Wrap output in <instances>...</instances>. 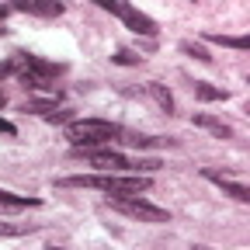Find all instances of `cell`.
<instances>
[{
  "label": "cell",
  "mask_w": 250,
  "mask_h": 250,
  "mask_svg": "<svg viewBox=\"0 0 250 250\" xmlns=\"http://www.w3.org/2000/svg\"><path fill=\"white\" fill-rule=\"evenodd\" d=\"M59 188H98V191L111 198H139L149 191V177L143 174H73V177H59Z\"/></svg>",
  "instance_id": "6da1fadb"
},
{
  "label": "cell",
  "mask_w": 250,
  "mask_h": 250,
  "mask_svg": "<svg viewBox=\"0 0 250 250\" xmlns=\"http://www.w3.org/2000/svg\"><path fill=\"white\" fill-rule=\"evenodd\" d=\"M7 62H11V70L18 73L21 87H28V90L52 87L56 77L66 73V66H59V62H49V59H39V56H28V52H14Z\"/></svg>",
  "instance_id": "7a4b0ae2"
},
{
  "label": "cell",
  "mask_w": 250,
  "mask_h": 250,
  "mask_svg": "<svg viewBox=\"0 0 250 250\" xmlns=\"http://www.w3.org/2000/svg\"><path fill=\"white\" fill-rule=\"evenodd\" d=\"M118 136H122V129L104 118H77L66 125V139L73 143V149H98L101 143H111Z\"/></svg>",
  "instance_id": "3957f363"
},
{
  "label": "cell",
  "mask_w": 250,
  "mask_h": 250,
  "mask_svg": "<svg viewBox=\"0 0 250 250\" xmlns=\"http://www.w3.org/2000/svg\"><path fill=\"white\" fill-rule=\"evenodd\" d=\"M108 205L129 219H139V223H170V212L146 198H108Z\"/></svg>",
  "instance_id": "277c9868"
},
{
  "label": "cell",
  "mask_w": 250,
  "mask_h": 250,
  "mask_svg": "<svg viewBox=\"0 0 250 250\" xmlns=\"http://www.w3.org/2000/svg\"><path fill=\"white\" fill-rule=\"evenodd\" d=\"M101 7L108 11V14H115V18H122L125 21V28H132L136 35H156V21L149 18V14H143L139 7H132V4H118V0H101Z\"/></svg>",
  "instance_id": "5b68a950"
},
{
  "label": "cell",
  "mask_w": 250,
  "mask_h": 250,
  "mask_svg": "<svg viewBox=\"0 0 250 250\" xmlns=\"http://www.w3.org/2000/svg\"><path fill=\"white\" fill-rule=\"evenodd\" d=\"M77 156H83V160L90 167H98L104 174H115V170H129V156H122L115 149H73Z\"/></svg>",
  "instance_id": "8992f818"
},
{
  "label": "cell",
  "mask_w": 250,
  "mask_h": 250,
  "mask_svg": "<svg viewBox=\"0 0 250 250\" xmlns=\"http://www.w3.org/2000/svg\"><path fill=\"white\" fill-rule=\"evenodd\" d=\"M14 11L35 14V18H59L66 7H62L59 0H14Z\"/></svg>",
  "instance_id": "52a82bcc"
},
{
  "label": "cell",
  "mask_w": 250,
  "mask_h": 250,
  "mask_svg": "<svg viewBox=\"0 0 250 250\" xmlns=\"http://www.w3.org/2000/svg\"><path fill=\"white\" fill-rule=\"evenodd\" d=\"M202 177H205V181H212V184H219L229 198H236V202H250L247 184H240V181H233V177H226V174H219V170H202Z\"/></svg>",
  "instance_id": "ba28073f"
},
{
  "label": "cell",
  "mask_w": 250,
  "mask_h": 250,
  "mask_svg": "<svg viewBox=\"0 0 250 250\" xmlns=\"http://www.w3.org/2000/svg\"><path fill=\"white\" fill-rule=\"evenodd\" d=\"M191 122L198 125V129H208V132H212V136H219V139H233V129H229L223 118H215V115H195Z\"/></svg>",
  "instance_id": "9c48e42d"
},
{
  "label": "cell",
  "mask_w": 250,
  "mask_h": 250,
  "mask_svg": "<svg viewBox=\"0 0 250 250\" xmlns=\"http://www.w3.org/2000/svg\"><path fill=\"white\" fill-rule=\"evenodd\" d=\"M146 94L160 104V111H167V115H174V98H170V90L164 87V83H156V80H149L146 83Z\"/></svg>",
  "instance_id": "30bf717a"
},
{
  "label": "cell",
  "mask_w": 250,
  "mask_h": 250,
  "mask_svg": "<svg viewBox=\"0 0 250 250\" xmlns=\"http://www.w3.org/2000/svg\"><path fill=\"white\" fill-rule=\"evenodd\" d=\"M39 205V198H28V195H14V191H0V208L18 212V208H31Z\"/></svg>",
  "instance_id": "8fae6325"
},
{
  "label": "cell",
  "mask_w": 250,
  "mask_h": 250,
  "mask_svg": "<svg viewBox=\"0 0 250 250\" xmlns=\"http://www.w3.org/2000/svg\"><path fill=\"white\" fill-rule=\"evenodd\" d=\"M195 98H198V101H226L229 94H226L223 87H212V83H202V80H198V83H195Z\"/></svg>",
  "instance_id": "7c38bea8"
},
{
  "label": "cell",
  "mask_w": 250,
  "mask_h": 250,
  "mask_svg": "<svg viewBox=\"0 0 250 250\" xmlns=\"http://www.w3.org/2000/svg\"><path fill=\"white\" fill-rule=\"evenodd\" d=\"M208 42L229 45V49H247V39H243V35H208Z\"/></svg>",
  "instance_id": "4fadbf2b"
},
{
  "label": "cell",
  "mask_w": 250,
  "mask_h": 250,
  "mask_svg": "<svg viewBox=\"0 0 250 250\" xmlns=\"http://www.w3.org/2000/svg\"><path fill=\"white\" fill-rule=\"evenodd\" d=\"M181 49L188 52V56H195L198 62H212V56L205 52V45H198V42H181Z\"/></svg>",
  "instance_id": "5bb4252c"
},
{
  "label": "cell",
  "mask_w": 250,
  "mask_h": 250,
  "mask_svg": "<svg viewBox=\"0 0 250 250\" xmlns=\"http://www.w3.org/2000/svg\"><path fill=\"white\" fill-rule=\"evenodd\" d=\"M115 62H122V66H139L143 62V56H136V52H129V49H122L118 56H111Z\"/></svg>",
  "instance_id": "9a60e30c"
},
{
  "label": "cell",
  "mask_w": 250,
  "mask_h": 250,
  "mask_svg": "<svg viewBox=\"0 0 250 250\" xmlns=\"http://www.w3.org/2000/svg\"><path fill=\"white\" fill-rule=\"evenodd\" d=\"M31 233V226H11V223H0V236H21Z\"/></svg>",
  "instance_id": "2e32d148"
},
{
  "label": "cell",
  "mask_w": 250,
  "mask_h": 250,
  "mask_svg": "<svg viewBox=\"0 0 250 250\" xmlns=\"http://www.w3.org/2000/svg\"><path fill=\"white\" fill-rule=\"evenodd\" d=\"M0 132H4V136H18V125L7 122V118H0Z\"/></svg>",
  "instance_id": "e0dca14e"
},
{
  "label": "cell",
  "mask_w": 250,
  "mask_h": 250,
  "mask_svg": "<svg viewBox=\"0 0 250 250\" xmlns=\"http://www.w3.org/2000/svg\"><path fill=\"white\" fill-rule=\"evenodd\" d=\"M4 18H7V7H0V35H4Z\"/></svg>",
  "instance_id": "ac0fdd59"
},
{
  "label": "cell",
  "mask_w": 250,
  "mask_h": 250,
  "mask_svg": "<svg viewBox=\"0 0 250 250\" xmlns=\"http://www.w3.org/2000/svg\"><path fill=\"white\" fill-rule=\"evenodd\" d=\"M4 104H7V98H4V94H0V108H4Z\"/></svg>",
  "instance_id": "d6986e66"
},
{
  "label": "cell",
  "mask_w": 250,
  "mask_h": 250,
  "mask_svg": "<svg viewBox=\"0 0 250 250\" xmlns=\"http://www.w3.org/2000/svg\"><path fill=\"white\" fill-rule=\"evenodd\" d=\"M191 250H212V247H191Z\"/></svg>",
  "instance_id": "ffe728a7"
},
{
  "label": "cell",
  "mask_w": 250,
  "mask_h": 250,
  "mask_svg": "<svg viewBox=\"0 0 250 250\" xmlns=\"http://www.w3.org/2000/svg\"><path fill=\"white\" fill-rule=\"evenodd\" d=\"M49 250H62V247H49Z\"/></svg>",
  "instance_id": "44dd1931"
}]
</instances>
